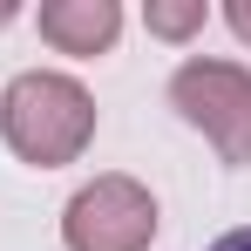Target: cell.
I'll use <instances>...</instances> for the list:
<instances>
[{"label":"cell","mask_w":251,"mask_h":251,"mask_svg":"<svg viewBox=\"0 0 251 251\" xmlns=\"http://www.w3.org/2000/svg\"><path fill=\"white\" fill-rule=\"evenodd\" d=\"M34 27L61 54H109L116 34H123V7L116 0H48L34 14Z\"/></svg>","instance_id":"cell-4"},{"label":"cell","mask_w":251,"mask_h":251,"mask_svg":"<svg viewBox=\"0 0 251 251\" xmlns=\"http://www.w3.org/2000/svg\"><path fill=\"white\" fill-rule=\"evenodd\" d=\"M143 21H150V34H163V41H190V34L210 21V7L204 0H150Z\"/></svg>","instance_id":"cell-5"},{"label":"cell","mask_w":251,"mask_h":251,"mask_svg":"<svg viewBox=\"0 0 251 251\" xmlns=\"http://www.w3.org/2000/svg\"><path fill=\"white\" fill-rule=\"evenodd\" d=\"M61 238H68V251H150V238H156V197L136 176L109 170V176H95V183H82L68 197Z\"/></svg>","instance_id":"cell-3"},{"label":"cell","mask_w":251,"mask_h":251,"mask_svg":"<svg viewBox=\"0 0 251 251\" xmlns=\"http://www.w3.org/2000/svg\"><path fill=\"white\" fill-rule=\"evenodd\" d=\"M204 251H251V224H238V231H224L217 245H204Z\"/></svg>","instance_id":"cell-7"},{"label":"cell","mask_w":251,"mask_h":251,"mask_svg":"<svg viewBox=\"0 0 251 251\" xmlns=\"http://www.w3.org/2000/svg\"><path fill=\"white\" fill-rule=\"evenodd\" d=\"M0 136L21 163L34 170H61L75 163L95 136V95L75 75H54V68H27L14 75L0 95Z\"/></svg>","instance_id":"cell-1"},{"label":"cell","mask_w":251,"mask_h":251,"mask_svg":"<svg viewBox=\"0 0 251 251\" xmlns=\"http://www.w3.org/2000/svg\"><path fill=\"white\" fill-rule=\"evenodd\" d=\"M224 21H231V34H238V41H251V0H231V7H224Z\"/></svg>","instance_id":"cell-6"},{"label":"cell","mask_w":251,"mask_h":251,"mask_svg":"<svg viewBox=\"0 0 251 251\" xmlns=\"http://www.w3.org/2000/svg\"><path fill=\"white\" fill-rule=\"evenodd\" d=\"M170 109L190 129H204L224 163H238V170L251 163V68L190 54V61L170 75Z\"/></svg>","instance_id":"cell-2"}]
</instances>
